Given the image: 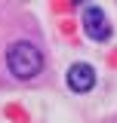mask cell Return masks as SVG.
I'll use <instances>...</instances> for the list:
<instances>
[{
    "instance_id": "obj_1",
    "label": "cell",
    "mask_w": 117,
    "mask_h": 123,
    "mask_svg": "<svg viewBox=\"0 0 117 123\" xmlns=\"http://www.w3.org/2000/svg\"><path fill=\"white\" fill-rule=\"evenodd\" d=\"M6 68L15 80H31L43 71V52L31 40H19L6 49Z\"/></svg>"
},
{
    "instance_id": "obj_2",
    "label": "cell",
    "mask_w": 117,
    "mask_h": 123,
    "mask_svg": "<svg viewBox=\"0 0 117 123\" xmlns=\"http://www.w3.org/2000/svg\"><path fill=\"white\" fill-rule=\"evenodd\" d=\"M83 31L99 43V40H108L111 37V25H108V15L99 9V6H86L83 9Z\"/></svg>"
},
{
    "instance_id": "obj_3",
    "label": "cell",
    "mask_w": 117,
    "mask_h": 123,
    "mask_svg": "<svg viewBox=\"0 0 117 123\" xmlns=\"http://www.w3.org/2000/svg\"><path fill=\"white\" fill-rule=\"evenodd\" d=\"M68 86L74 92H89L96 86V71L89 65H74L71 71H68Z\"/></svg>"
}]
</instances>
